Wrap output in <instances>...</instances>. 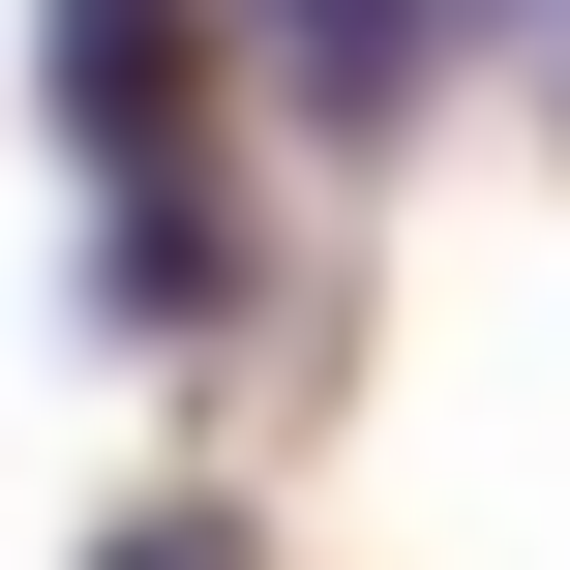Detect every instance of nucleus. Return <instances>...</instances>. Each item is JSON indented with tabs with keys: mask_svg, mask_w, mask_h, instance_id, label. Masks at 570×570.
Wrapping results in <instances>:
<instances>
[{
	"mask_svg": "<svg viewBox=\"0 0 570 570\" xmlns=\"http://www.w3.org/2000/svg\"><path fill=\"white\" fill-rule=\"evenodd\" d=\"M180 30H210V0H60V30H30V60H60L90 210H120V180H180Z\"/></svg>",
	"mask_w": 570,
	"mask_h": 570,
	"instance_id": "obj_1",
	"label": "nucleus"
},
{
	"mask_svg": "<svg viewBox=\"0 0 570 570\" xmlns=\"http://www.w3.org/2000/svg\"><path fill=\"white\" fill-rule=\"evenodd\" d=\"M240 30H271V60H301V120H391V90H421V30H451V0H240Z\"/></svg>",
	"mask_w": 570,
	"mask_h": 570,
	"instance_id": "obj_2",
	"label": "nucleus"
},
{
	"mask_svg": "<svg viewBox=\"0 0 570 570\" xmlns=\"http://www.w3.org/2000/svg\"><path fill=\"white\" fill-rule=\"evenodd\" d=\"M90 570H240V511H120V541H90Z\"/></svg>",
	"mask_w": 570,
	"mask_h": 570,
	"instance_id": "obj_3",
	"label": "nucleus"
},
{
	"mask_svg": "<svg viewBox=\"0 0 570 570\" xmlns=\"http://www.w3.org/2000/svg\"><path fill=\"white\" fill-rule=\"evenodd\" d=\"M451 30H481V0H451Z\"/></svg>",
	"mask_w": 570,
	"mask_h": 570,
	"instance_id": "obj_4",
	"label": "nucleus"
}]
</instances>
